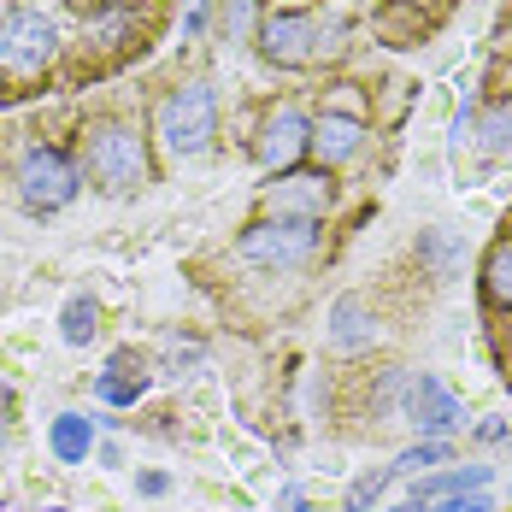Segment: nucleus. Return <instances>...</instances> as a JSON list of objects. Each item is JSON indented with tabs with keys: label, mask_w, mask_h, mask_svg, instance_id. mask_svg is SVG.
I'll return each instance as SVG.
<instances>
[{
	"label": "nucleus",
	"mask_w": 512,
	"mask_h": 512,
	"mask_svg": "<svg viewBox=\"0 0 512 512\" xmlns=\"http://www.w3.org/2000/svg\"><path fill=\"white\" fill-rule=\"evenodd\" d=\"M401 424H412L424 442H448L454 430H465V401L448 389V383H442V377H430V371H412Z\"/></svg>",
	"instance_id": "obj_8"
},
{
	"label": "nucleus",
	"mask_w": 512,
	"mask_h": 512,
	"mask_svg": "<svg viewBox=\"0 0 512 512\" xmlns=\"http://www.w3.org/2000/svg\"><path fill=\"white\" fill-rule=\"evenodd\" d=\"M189 365H201V342H189V336H165V342H159V371L183 377Z\"/></svg>",
	"instance_id": "obj_21"
},
{
	"label": "nucleus",
	"mask_w": 512,
	"mask_h": 512,
	"mask_svg": "<svg viewBox=\"0 0 512 512\" xmlns=\"http://www.w3.org/2000/svg\"><path fill=\"white\" fill-rule=\"evenodd\" d=\"M48 448L59 465H83L89 460V448H95V424L83 418V412H59L48 424Z\"/></svg>",
	"instance_id": "obj_15"
},
{
	"label": "nucleus",
	"mask_w": 512,
	"mask_h": 512,
	"mask_svg": "<svg viewBox=\"0 0 512 512\" xmlns=\"http://www.w3.org/2000/svg\"><path fill=\"white\" fill-rule=\"evenodd\" d=\"M477 436H483V442H507L512 430H507V424H477Z\"/></svg>",
	"instance_id": "obj_28"
},
{
	"label": "nucleus",
	"mask_w": 512,
	"mask_h": 512,
	"mask_svg": "<svg viewBox=\"0 0 512 512\" xmlns=\"http://www.w3.org/2000/svg\"><path fill=\"white\" fill-rule=\"evenodd\" d=\"M142 389H148V354H136V348H118L106 359V371L95 377V395L106 407H136Z\"/></svg>",
	"instance_id": "obj_12"
},
{
	"label": "nucleus",
	"mask_w": 512,
	"mask_h": 512,
	"mask_svg": "<svg viewBox=\"0 0 512 512\" xmlns=\"http://www.w3.org/2000/svg\"><path fill=\"white\" fill-rule=\"evenodd\" d=\"M59 53V24L42 6H12L0 18V71L6 77H42Z\"/></svg>",
	"instance_id": "obj_5"
},
{
	"label": "nucleus",
	"mask_w": 512,
	"mask_h": 512,
	"mask_svg": "<svg viewBox=\"0 0 512 512\" xmlns=\"http://www.w3.org/2000/svg\"><path fill=\"white\" fill-rule=\"evenodd\" d=\"M401 512H495V501H489V489H477V495H454V501H430V507H401Z\"/></svg>",
	"instance_id": "obj_24"
},
{
	"label": "nucleus",
	"mask_w": 512,
	"mask_h": 512,
	"mask_svg": "<svg viewBox=\"0 0 512 512\" xmlns=\"http://www.w3.org/2000/svg\"><path fill=\"white\" fill-rule=\"evenodd\" d=\"M395 483V465H371V471H359L354 483H348V495H342V512H371L383 501V489Z\"/></svg>",
	"instance_id": "obj_18"
},
{
	"label": "nucleus",
	"mask_w": 512,
	"mask_h": 512,
	"mask_svg": "<svg viewBox=\"0 0 512 512\" xmlns=\"http://www.w3.org/2000/svg\"><path fill=\"white\" fill-rule=\"evenodd\" d=\"M0 6H6V0H0Z\"/></svg>",
	"instance_id": "obj_30"
},
{
	"label": "nucleus",
	"mask_w": 512,
	"mask_h": 512,
	"mask_svg": "<svg viewBox=\"0 0 512 512\" xmlns=\"http://www.w3.org/2000/svg\"><path fill=\"white\" fill-rule=\"evenodd\" d=\"M359 148H365V118H354V112H318L312 118V154H318L324 171L348 165Z\"/></svg>",
	"instance_id": "obj_11"
},
{
	"label": "nucleus",
	"mask_w": 512,
	"mask_h": 512,
	"mask_svg": "<svg viewBox=\"0 0 512 512\" xmlns=\"http://www.w3.org/2000/svg\"><path fill=\"white\" fill-rule=\"evenodd\" d=\"M507 448H512V436H507Z\"/></svg>",
	"instance_id": "obj_29"
},
{
	"label": "nucleus",
	"mask_w": 512,
	"mask_h": 512,
	"mask_svg": "<svg viewBox=\"0 0 512 512\" xmlns=\"http://www.w3.org/2000/svg\"><path fill=\"white\" fill-rule=\"evenodd\" d=\"M154 136L171 159H201L218 136V95L212 83H183L171 89L154 112Z\"/></svg>",
	"instance_id": "obj_2"
},
{
	"label": "nucleus",
	"mask_w": 512,
	"mask_h": 512,
	"mask_svg": "<svg viewBox=\"0 0 512 512\" xmlns=\"http://www.w3.org/2000/svg\"><path fill=\"white\" fill-rule=\"evenodd\" d=\"M277 507H283V512H318V507H312V501H307V495H301V489H295V483H289V489H283V501H277Z\"/></svg>",
	"instance_id": "obj_26"
},
{
	"label": "nucleus",
	"mask_w": 512,
	"mask_h": 512,
	"mask_svg": "<svg viewBox=\"0 0 512 512\" xmlns=\"http://www.w3.org/2000/svg\"><path fill=\"white\" fill-rule=\"evenodd\" d=\"M336 201V189H330V171L318 165H295V171H277L265 189H259V206H265V218H312V224H324V212Z\"/></svg>",
	"instance_id": "obj_7"
},
{
	"label": "nucleus",
	"mask_w": 512,
	"mask_h": 512,
	"mask_svg": "<svg viewBox=\"0 0 512 512\" xmlns=\"http://www.w3.org/2000/svg\"><path fill=\"white\" fill-rule=\"evenodd\" d=\"M318 242H324V230L312 218H254L236 236V259L254 271H301L318 259Z\"/></svg>",
	"instance_id": "obj_4"
},
{
	"label": "nucleus",
	"mask_w": 512,
	"mask_h": 512,
	"mask_svg": "<svg viewBox=\"0 0 512 512\" xmlns=\"http://www.w3.org/2000/svg\"><path fill=\"white\" fill-rule=\"evenodd\" d=\"M418 259L436 271V277H448V265H454V236H442V230H430V236H418Z\"/></svg>",
	"instance_id": "obj_22"
},
{
	"label": "nucleus",
	"mask_w": 512,
	"mask_h": 512,
	"mask_svg": "<svg viewBox=\"0 0 512 512\" xmlns=\"http://www.w3.org/2000/svg\"><path fill=\"white\" fill-rule=\"evenodd\" d=\"M489 465H448V471H424L418 483H412V507H430V501H454V495H477V489H489Z\"/></svg>",
	"instance_id": "obj_13"
},
{
	"label": "nucleus",
	"mask_w": 512,
	"mask_h": 512,
	"mask_svg": "<svg viewBox=\"0 0 512 512\" xmlns=\"http://www.w3.org/2000/svg\"><path fill=\"white\" fill-rule=\"evenodd\" d=\"M307 154H312V118L301 106H271L254 130V159L277 177V171H295Z\"/></svg>",
	"instance_id": "obj_9"
},
{
	"label": "nucleus",
	"mask_w": 512,
	"mask_h": 512,
	"mask_svg": "<svg viewBox=\"0 0 512 512\" xmlns=\"http://www.w3.org/2000/svg\"><path fill=\"white\" fill-rule=\"evenodd\" d=\"M483 295H489V307L512 312V242L489 248V259H483Z\"/></svg>",
	"instance_id": "obj_17"
},
{
	"label": "nucleus",
	"mask_w": 512,
	"mask_h": 512,
	"mask_svg": "<svg viewBox=\"0 0 512 512\" xmlns=\"http://www.w3.org/2000/svg\"><path fill=\"white\" fill-rule=\"evenodd\" d=\"M254 42L271 65L301 71V65H318L324 53L342 48V24L336 18H312V12H265Z\"/></svg>",
	"instance_id": "obj_3"
},
{
	"label": "nucleus",
	"mask_w": 512,
	"mask_h": 512,
	"mask_svg": "<svg viewBox=\"0 0 512 512\" xmlns=\"http://www.w3.org/2000/svg\"><path fill=\"white\" fill-rule=\"evenodd\" d=\"M324 336H330V348H336L342 359H359V354H371V348L383 342V324H377V312H371L365 295H336Z\"/></svg>",
	"instance_id": "obj_10"
},
{
	"label": "nucleus",
	"mask_w": 512,
	"mask_h": 512,
	"mask_svg": "<svg viewBox=\"0 0 512 512\" xmlns=\"http://www.w3.org/2000/svg\"><path fill=\"white\" fill-rule=\"evenodd\" d=\"M442 460H448V442H424V436H418L407 454L395 460V477H424L430 465H442Z\"/></svg>",
	"instance_id": "obj_20"
},
{
	"label": "nucleus",
	"mask_w": 512,
	"mask_h": 512,
	"mask_svg": "<svg viewBox=\"0 0 512 512\" xmlns=\"http://www.w3.org/2000/svg\"><path fill=\"white\" fill-rule=\"evenodd\" d=\"M12 183H18V201H24V212H59V206L77 201L83 171L59 154V148H24V159H18V177H12Z\"/></svg>",
	"instance_id": "obj_6"
},
{
	"label": "nucleus",
	"mask_w": 512,
	"mask_h": 512,
	"mask_svg": "<svg viewBox=\"0 0 512 512\" xmlns=\"http://www.w3.org/2000/svg\"><path fill=\"white\" fill-rule=\"evenodd\" d=\"M254 30H259L254 0H224V36H230V42H248Z\"/></svg>",
	"instance_id": "obj_23"
},
{
	"label": "nucleus",
	"mask_w": 512,
	"mask_h": 512,
	"mask_svg": "<svg viewBox=\"0 0 512 512\" xmlns=\"http://www.w3.org/2000/svg\"><path fill=\"white\" fill-rule=\"evenodd\" d=\"M136 30H142V18H136L130 6H95V12L83 18V42H89V48H101V53L136 42Z\"/></svg>",
	"instance_id": "obj_14"
},
{
	"label": "nucleus",
	"mask_w": 512,
	"mask_h": 512,
	"mask_svg": "<svg viewBox=\"0 0 512 512\" xmlns=\"http://www.w3.org/2000/svg\"><path fill=\"white\" fill-rule=\"evenodd\" d=\"M136 489H142V495H165V489H171V477H165V471H142V477H136Z\"/></svg>",
	"instance_id": "obj_25"
},
{
	"label": "nucleus",
	"mask_w": 512,
	"mask_h": 512,
	"mask_svg": "<svg viewBox=\"0 0 512 512\" xmlns=\"http://www.w3.org/2000/svg\"><path fill=\"white\" fill-rule=\"evenodd\" d=\"M206 6H212V0H195V6H189V18H183V36H201V24H206Z\"/></svg>",
	"instance_id": "obj_27"
},
{
	"label": "nucleus",
	"mask_w": 512,
	"mask_h": 512,
	"mask_svg": "<svg viewBox=\"0 0 512 512\" xmlns=\"http://www.w3.org/2000/svg\"><path fill=\"white\" fill-rule=\"evenodd\" d=\"M59 336H65V348H89L101 336V307L89 295H71L65 312H59Z\"/></svg>",
	"instance_id": "obj_16"
},
{
	"label": "nucleus",
	"mask_w": 512,
	"mask_h": 512,
	"mask_svg": "<svg viewBox=\"0 0 512 512\" xmlns=\"http://www.w3.org/2000/svg\"><path fill=\"white\" fill-rule=\"evenodd\" d=\"M477 136H483V148H489V154H512V101L489 106V112L477 118Z\"/></svg>",
	"instance_id": "obj_19"
},
{
	"label": "nucleus",
	"mask_w": 512,
	"mask_h": 512,
	"mask_svg": "<svg viewBox=\"0 0 512 512\" xmlns=\"http://www.w3.org/2000/svg\"><path fill=\"white\" fill-rule=\"evenodd\" d=\"M83 165H89V177H95L101 195H136L148 183V142H142L136 124L101 118L83 136Z\"/></svg>",
	"instance_id": "obj_1"
}]
</instances>
